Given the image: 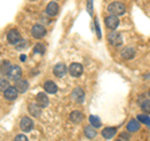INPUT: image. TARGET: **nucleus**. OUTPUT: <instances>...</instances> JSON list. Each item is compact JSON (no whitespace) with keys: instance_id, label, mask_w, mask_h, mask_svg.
Returning a JSON list of instances; mask_svg holds the SVG:
<instances>
[{"instance_id":"f257e3e1","label":"nucleus","mask_w":150,"mask_h":141,"mask_svg":"<svg viewBox=\"0 0 150 141\" xmlns=\"http://www.w3.org/2000/svg\"><path fill=\"white\" fill-rule=\"evenodd\" d=\"M108 11H109L111 15H115V16H119V15H124L125 11H126V8L123 3L120 1H112L108 5Z\"/></svg>"},{"instance_id":"f03ea898","label":"nucleus","mask_w":150,"mask_h":141,"mask_svg":"<svg viewBox=\"0 0 150 141\" xmlns=\"http://www.w3.org/2000/svg\"><path fill=\"white\" fill-rule=\"evenodd\" d=\"M108 41H109V44L112 46H120L123 44V36H121L119 31L112 30L108 34Z\"/></svg>"},{"instance_id":"7ed1b4c3","label":"nucleus","mask_w":150,"mask_h":141,"mask_svg":"<svg viewBox=\"0 0 150 141\" xmlns=\"http://www.w3.org/2000/svg\"><path fill=\"white\" fill-rule=\"evenodd\" d=\"M83 71H84V68H83V65L79 64V63H74V64H71V65H70V66L68 68V73L71 75L73 78H79V76H81Z\"/></svg>"},{"instance_id":"20e7f679","label":"nucleus","mask_w":150,"mask_h":141,"mask_svg":"<svg viewBox=\"0 0 150 141\" xmlns=\"http://www.w3.org/2000/svg\"><path fill=\"white\" fill-rule=\"evenodd\" d=\"M8 43L11 44V45H18L19 43H20L21 40V35L20 32H19L16 29H11L10 31L8 32Z\"/></svg>"},{"instance_id":"39448f33","label":"nucleus","mask_w":150,"mask_h":141,"mask_svg":"<svg viewBox=\"0 0 150 141\" xmlns=\"http://www.w3.org/2000/svg\"><path fill=\"white\" fill-rule=\"evenodd\" d=\"M71 99L75 101V102H78V104H81V102L84 101V99H85V92H84L83 89L80 87H75L74 90L71 91Z\"/></svg>"},{"instance_id":"423d86ee","label":"nucleus","mask_w":150,"mask_h":141,"mask_svg":"<svg viewBox=\"0 0 150 141\" xmlns=\"http://www.w3.org/2000/svg\"><path fill=\"white\" fill-rule=\"evenodd\" d=\"M46 34V30L43 25L40 24H36L31 27V35L33 37H35V39H41V37H44Z\"/></svg>"},{"instance_id":"0eeeda50","label":"nucleus","mask_w":150,"mask_h":141,"mask_svg":"<svg viewBox=\"0 0 150 141\" xmlns=\"http://www.w3.org/2000/svg\"><path fill=\"white\" fill-rule=\"evenodd\" d=\"M119 19L118 16H115V15H109V16H106L105 18V25L108 29H110V30H115L116 27L119 26Z\"/></svg>"},{"instance_id":"6e6552de","label":"nucleus","mask_w":150,"mask_h":141,"mask_svg":"<svg viewBox=\"0 0 150 141\" xmlns=\"http://www.w3.org/2000/svg\"><path fill=\"white\" fill-rule=\"evenodd\" d=\"M34 128V123H33V120L30 117H23L20 120V129L24 131V133H30Z\"/></svg>"},{"instance_id":"1a4fd4ad","label":"nucleus","mask_w":150,"mask_h":141,"mask_svg":"<svg viewBox=\"0 0 150 141\" xmlns=\"http://www.w3.org/2000/svg\"><path fill=\"white\" fill-rule=\"evenodd\" d=\"M53 73L55 76H58V78H64L65 75H67L68 73V68H67V65L63 64V63H59V64H56L54 69H53Z\"/></svg>"},{"instance_id":"9d476101","label":"nucleus","mask_w":150,"mask_h":141,"mask_svg":"<svg viewBox=\"0 0 150 141\" xmlns=\"http://www.w3.org/2000/svg\"><path fill=\"white\" fill-rule=\"evenodd\" d=\"M59 9H60V8H59V4H58V3L50 1L48 5H46L45 13H46V15H49V16H55V15H58Z\"/></svg>"},{"instance_id":"9b49d317","label":"nucleus","mask_w":150,"mask_h":141,"mask_svg":"<svg viewBox=\"0 0 150 141\" xmlns=\"http://www.w3.org/2000/svg\"><path fill=\"white\" fill-rule=\"evenodd\" d=\"M18 90L15 86H9L5 91H4V97L8 101H14L18 97Z\"/></svg>"},{"instance_id":"f8f14e48","label":"nucleus","mask_w":150,"mask_h":141,"mask_svg":"<svg viewBox=\"0 0 150 141\" xmlns=\"http://www.w3.org/2000/svg\"><path fill=\"white\" fill-rule=\"evenodd\" d=\"M21 74H23V70L20 66H11L10 71H9L8 76L10 80H14V81H16V80H19L21 78Z\"/></svg>"},{"instance_id":"ddd939ff","label":"nucleus","mask_w":150,"mask_h":141,"mask_svg":"<svg viewBox=\"0 0 150 141\" xmlns=\"http://www.w3.org/2000/svg\"><path fill=\"white\" fill-rule=\"evenodd\" d=\"M36 100V105H39L40 107H46L49 105V97L46 96L45 92H39L35 97Z\"/></svg>"},{"instance_id":"4468645a","label":"nucleus","mask_w":150,"mask_h":141,"mask_svg":"<svg viewBox=\"0 0 150 141\" xmlns=\"http://www.w3.org/2000/svg\"><path fill=\"white\" fill-rule=\"evenodd\" d=\"M126 130H128V133H138L140 130V123L135 119L130 120L128 125H126Z\"/></svg>"},{"instance_id":"2eb2a0df","label":"nucleus","mask_w":150,"mask_h":141,"mask_svg":"<svg viewBox=\"0 0 150 141\" xmlns=\"http://www.w3.org/2000/svg\"><path fill=\"white\" fill-rule=\"evenodd\" d=\"M134 56H135V50L131 46H128V48H124L121 50V58H124L125 60H131Z\"/></svg>"},{"instance_id":"dca6fc26","label":"nucleus","mask_w":150,"mask_h":141,"mask_svg":"<svg viewBox=\"0 0 150 141\" xmlns=\"http://www.w3.org/2000/svg\"><path fill=\"white\" fill-rule=\"evenodd\" d=\"M70 120H71L74 124H80L84 120V114L80 111H78V110H75L70 114Z\"/></svg>"},{"instance_id":"f3484780","label":"nucleus","mask_w":150,"mask_h":141,"mask_svg":"<svg viewBox=\"0 0 150 141\" xmlns=\"http://www.w3.org/2000/svg\"><path fill=\"white\" fill-rule=\"evenodd\" d=\"M15 87H16L18 92H25L28 90V87H29V84H28L26 80L19 79V80H16V82H15Z\"/></svg>"},{"instance_id":"a211bd4d","label":"nucleus","mask_w":150,"mask_h":141,"mask_svg":"<svg viewBox=\"0 0 150 141\" xmlns=\"http://www.w3.org/2000/svg\"><path fill=\"white\" fill-rule=\"evenodd\" d=\"M115 134H116V128H105L104 130L101 131L103 137L106 139V140L112 139L115 136Z\"/></svg>"},{"instance_id":"6ab92c4d","label":"nucleus","mask_w":150,"mask_h":141,"mask_svg":"<svg viewBox=\"0 0 150 141\" xmlns=\"http://www.w3.org/2000/svg\"><path fill=\"white\" fill-rule=\"evenodd\" d=\"M44 90L45 92H48V94H56V91H58V86H56V84L53 82V81H46L44 84Z\"/></svg>"},{"instance_id":"aec40b11","label":"nucleus","mask_w":150,"mask_h":141,"mask_svg":"<svg viewBox=\"0 0 150 141\" xmlns=\"http://www.w3.org/2000/svg\"><path fill=\"white\" fill-rule=\"evenodd\" d=\"M11 69V64L8 61V60H3L1 63H0V74L1 75H8L9 71H10Z\"/></svg>"},{"instance_id":"412c9836","label":"nucleus","mask_w":150,"mask_h":141,"mask_svg":"<svg viewBox=\"0 0 150 141\" xmlns=\"http://www.w3.org/2000/svg\"><path fill=\"white\" fill-rule=\"evenodd\" d=\"M84 135H85L88 139H94V137H96L98 133H96L95 128H93L90 125V126H85V128H84Z\"/></svg>"},{"instance_id":"4be33fe9","label":"nucleus","mask_w":150,"mask_h":141,"mask_svg":"<svg viewBox=\"0 0 150 141\" xmlns=\"http://www.w3.org/2000/svg\"><path fill=\"white\" fill-rule=\"evenodd\" d=\"M28 109H29V112H30V114L34 116V117H39L40 114H41V110H40L41 107H40L39 105H36V104H30Z\"/></svg>"},{"instance_id":"5701e85b","label":"nucleus","mask_w":150,"mask_h":141,"mask_svg":"<svg viewBox=\"0 0 150 141\" xmlns=\"http://www.w3.org/2000/svg\"><path fill=\"white\" fill-rule=\"evenodd\" d=\"M89 121H90V125L93 126V128H95V129L101 128V121H100V119L98 116L90 115V116H89Z\"/></svg>"},{"instance_id":"b1692460","label":"nucleus","mask_w":150,"mask_h":141,"mask_svg":"<svg viewBox=\"0 0 150 141\" xmlns=\"http://www.w3.org/2000/svg\"><path fill=\"white\" fill-rule=\"evenodd\" d=\"M137 120H138V121H140V123L145 124V125H149V124H150V117H149L148 115H143V114H140V115H138Z\"/></svg>"},{"instance_id":"393cba45","label":"nucleus","mask_w":150,"mask_h":141,"mask_svg":"<svg viewBox=\"0 0 150 141\" xmlns=\"http://www.w3.org/2000/svg\"><path fill=\"white\" fill-rule=\"evenodd\" d=\"M9 86H10L9 85V80L0 78V91H5Z\"/></svg>"},{"instance_id":"a878e982","label":"nucleus","mask_w":150,"mask_h":141,"mask_svg":"<svg viewBox=\"0 0 150 141\" xmlns=\"http://www.w3.org/2000/svg\"><path fill=\"white\" fill-rule=\"evenodd\" d=\"M34 53H35V54H41V55H43V54L45 53V46H44L43 44H36V45L34 46Z\"/></svg>"},{"instance_id":"bb28decb","label":"nucleus","mask_w":150,"mask_h":141,"mask_svg":"<svg viewBox=\"0 0 150 141\" xmlns=\"http://www.w3.org/2000/svg\"><path fill=\"white\" fill-rule=\"evenodd\" d=\"M142 109L146 112V114H150V100H144L142 102Z\"/></svg>"},{"instance_id":"cd10ccee","label":"nucleus","mask_w":150,"mask_h":141,"mask_svg":"<svg viewBox=\"0 0 150 141\" xmlns=\"http://www.w3.org/2000/svg\"><path fill=\"white\" fill-rule=\"evenodd\" d=\"M86 10L89 13V15H93V0H88L86 1Z\"/></svg>"},{"instance_id":"c85d7f7f","label":"nucleus","mask_w":150,"mask_h":141,"mask_svg":"<svg viewBox=\"0 0 150 141\" xmlns=\"http://www.w3.org/2000/svg\"><path fill=\"white\" fill-rule=\"evenodd\" d=\"M94 24H95V30H96V35L99 39H101V31H100V26H99V21L95 19V21H94Z\"/></svg>"},{"instance_id":"c756f323","label":"nucleus","mask_w":150,"mask_h":141,"mask_svg":"<svg viewBox=\"0 0 150 141\" xmlns=\"http://www.w3.org/2000/svg\"><path fill=\"white\" fill-rule=\"evenodd\" d=\"M14 141H29V139H28L25 135L20 134V135H16V136H15V139H14Z\"/></svg>"},{"instance_id":"7c9ffc66","label":"nucleus","mask_w":150,"mask_h":141,"mask_svg":"<svg viewBox=\"0 0 150 141\" xmlns=\"http://www.w3.org/2000/svg\"><path fill=\"white\" fill-rule=\"evenodd\" d=\"M120 139H121V140H125V141H129V140H130L129 133H121V134H120Z\"/></svg>"},{"instance_id":"2f4dec72","label":"nucleus","mask_w":150,"mask_h":141,"mask_svg":"<svg viewBox=\"0 0 150 141\" xmlns=\"http://www.w3.org/2000/svg\"><path fill=\"white\" fill-rule=\"evenodd\" d=\"M20 60H21V61H25V60H26V55L21 54V55H20Z\"/></svg>"},{"instance_id":"473e14b6","label":"nucleus","mask_w":150,"mask_h":141,"mask_svg":"<svg viewBox=\"0 0 150 141\" xmlns=\"http://www.w3.org/2000/svg\"><path fill=\"white\" fill-rule=\"evenodd\" d=\"M148 126H149V128H150V124H149V125H148Z\"/></svg>"},{"instance_id":"72a5a7b5","label":"nucleus","mask_w":150,"mask_h":141,"mask_svg":"<svg viewBox=\"0 0 150 141\" xmlns=\"http://www.w3.org/2000/svg\"><path fill=\"white\" fill-rule=\"evenodd\" d=\"M149 95H150V91H149Z\"/></svg>"},{"instance_id":"f704fd0d","label":"nucleus","mask_w":150,"mask_h":141,"mask_svg":"<svg viewBox=\"0 0 150 141\" xmlns=\"http://www.w3.org/2000/svg\"><path fill=\"white\" fill-rule=\"evenodd\" d=\"M116 141H120V140H116Z\"/></svg>"}]
</instances>
